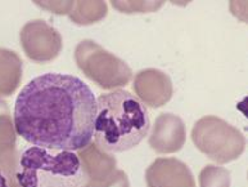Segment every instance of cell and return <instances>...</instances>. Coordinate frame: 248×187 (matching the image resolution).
I'll use <instances>...</instances> for the list:
<instances>
[{"mask_svg":"<svg viewBox=\"0 0 248 187\" xmlns=\"http://www.w3.org/2000/svg\"><path fill=\"white\" fill-rule=\"evenodd\" d=\"M151 118L144 102L129 90L116 89L96 98L94 139L107 153L137 147L148 136Z\"/></svg>","mask_w":248,"mask_h":187,"instance_id":"2","label":"cell"},{"mask_svg":"<svg viewBox=\"0 0 248 187\" xmlns=\"http://www.w3.org/2000/svg\"><path fill=\"white\" fill-rule=\"evenodd\" d=\"M19 187H86L90 176L76 151L30 146L19 156Z\"/></svg>","mask_w":248,"mask_h":187,"instance_id":"3","label":"cell"},{"mask_svg":"<svg viewBox=\"0 0 248 187\" xmlns=\"http://www.w3.org/2000/svg\"><path fill=\"white\" fill-rule=\"evenodd\" d=\"M0 187H9L8 186V181L4 176V173L1 172V169H0Z\"/></svg>","mask_w":248,"mask_h":187,"instance_id":"4","label":"cell"},{"mask_svg":"<svg viewBox=\"0 0 248 187\" xmlns=\"http://www.w3.org/2000/svg\"><path fill=\"white\" fill-rule=\"evenodd\" d=\"M95 116V94L82 79L45 72L21 89L13 124L32 146L78 151L93 141Z\"/></svg>","mask_w":248,"mask_h":187,"instance_id":"1","label":"cell"}]
</instances>
